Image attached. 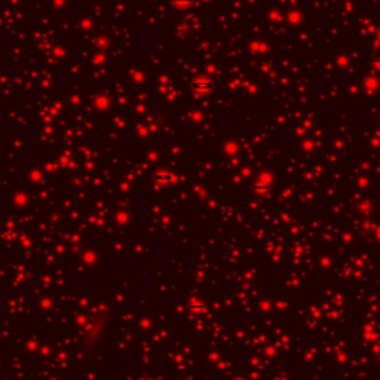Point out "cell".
I'll return each instance as SVG.
<instances>
[{"instance_id":"1","label":"cell","mask_w":380,"mask_h":380,"mask_svg":"<svg viewBox=\"0 0 380 380\" xmlns=\"http://www.w3.org/2000/svg\"><path fill=\"white\" fill-rule=\"evenodd\" d=\"M190 89L195 95L198 97H204V95H208L212 89H214V84L211 79L208 77H204V76H199L196 77L192 84H190Z\"/></svg>"},{"instance_id":"2","label":"cell","mask_w":380,"mask_h":380,"mask_svg":"<svg viewBox=\"0 0 380 380\" xmlns=\"http://www.w3.org/2000/svg\"><path fill=\"white\" fill-rule=\"evenodd\" d=\"M272 181H274V178H272V175H270V174L261 173L259 177H257L256 183H254V190H257V192L269 190L270 184H272Z\"/></svg>"},{"instance_id":"3","label":"cell","mask_w":380,"mask_h":380,"mask_svg":"<svg viewBox=\"0 0 380 380\" xmlns=\"http://www.w3.org/2000/svg\"><path fill=\"white\" fill-rule=\"evenodd\" d=\"M174 180H175V177L173 174L165 173V171H159L155 175V181L157 184H170V183H173Z\"/></svg>"},{"instance_id":"4","label":"cell","mask_w":380,"mask_h":380,"mask_svg":"<svg viewBox=\"0 0 380 380\" xmlns=\"http://www.w3.org/2000/svg\"><path fill=\"white\" fill-rule=\"evenodd\" d=\"M171 3L178 9H187L190 5L193 3V0H171Z\"/></svg>"}]
</instances>
